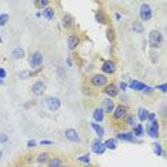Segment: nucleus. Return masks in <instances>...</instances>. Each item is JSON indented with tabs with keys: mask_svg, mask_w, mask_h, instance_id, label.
<instances>
[{
	"mask_svg": "<svg viewBox=\"0 0 167 167\" xmlns=\"http://www.w3.org/2000/svg\"><path fill=\"white\" fill-rule=\"evenodd\" d=\"M163 43V34L158 30H151V32L148 33V44L154 49H157V47L162 46Z\"/></svg>",
	"mask_w": 167,
	"mask_h": 167,
	"instance_id": "1",
	"label": "nucleus"
},
{
	"mask_svg": "<svg viewBox=\"0 0 167 167\" xmlns=\"http://www.w3.org/2000/svg\"><path fill=\"white\" fill-rule=\"evenodd\" d=\"M139 14H140V19L143 22H148L151 16H153V10H151V6L147 5V3H143L140 6V10H139Z\"/></svg>",
	"mask_w": 167,
	"mask_h": 167,
	"instance_id": "2",
	"label": "nucleus"
},
{
	"mask_svg": "<svg viewBox=\"0 0 167 167\" xmlns=\"http://www.w3.org/2000/svg\"><path fill=\"white\" fill-rule=\"evenodd\" d=\"M90 82H92V84L94 87H104L107 84V82H109V79H107L106 74L97 73V74H94V76H92Z\"/></svg>",
	"mask_w": 167,
	"mask_h": 167,
	"instance_id": "3",
	"label": "nucleus"
},
{
	"mask_svg": "<svg viewBox=\"0 0 167 167\" xmlns=\"http://www.w3.org/2000/svg\"><path fill=\"white\" fill-rule=\"evenodd\" d=\"M144 133H147L151 139H157L158 137V121L157 120L150 121L147 124V127L144 129Z\"/></svg>",
	"mask_w": 167,
	"mask_h": 167,
	"instance_id": "4",
	"label": "nucleus"
},
{
	"mask_svg": "<svg viewBox=\"0 0 167 167\" xmlns=\"http://www.w3.org/2000/svg\"><path fill=\"white\" fill-rule=\"evenodd\" d=\"M29 63H30V66H32L33 69H37V67H40V66L43 64V54L40 53V51H34V53H32Z\"/></svg>",
	"mask_w": 167,
	"mask_h": 167,
	"instance_id": "5",
	"label": "nucleus"
},
{
	"mask_svg": "<svg viewBox=\"0 0 167 167\" xmlns=\"http://www.w3.org/2000/svg\"><path fill=\"white\" fill-rule=\"evenodd\" d=\"M46 106H47V109H49L50 111H57L59 109H60V106H61V102H60V99H59V97L51 96V97H47Z\"/></svg>",
	"mask_w": 167,
	"mask_h": 167,
	"instance_id": "6",
	"label": "nucleus"
},
{
	"mask_svg": "<svg viewBox=\"0 0 167 167\" xmlns=\"http://www.w3.org/2000/svg\"><path fill=\"white\" fill-rule=\"evenodd\" d=\"M126 116H127V107L124 104H119V106L114 107V110H113V119L114 120H121Z\"/></svg>",
	"mask_w": 167,
	"mask_h": 167,
	"instance_id": "7",
	"label": "nucleus"
},
{
	"mask_svg": "<svg viewBox=\"0 0 167 167\" xmlns=\"http://www.w3.org/2000/svg\"><path fill=\"white\" fill-rule=\"evenodd\" d=\"M92 151L93 153H96V154H103L106 151V147H104V144H103L100 137H97V139L92 143Z\"/></svg>",
	"mask_w": 167,
	"mask_h": 167,
	"instance_id": "8",
	"label": "nucleus"
},
{
	"mask_svg": "<svg viewBox=\"0 0 167 167\" xmlns=\"http://www.w3.org/2000/svg\"><path fill=\"white\" fill-rule=\"evenodd\" d=\"M103 92H104V94H106L107 97H110V99L117 97V96H119V93H120L116 84H106Z\"/></svg>",
	"mask_w": 167,
	"mask_h": 167,
	"instance_id": "9",
	"label": "nucleus"
},
{
	"mask_svg": "<svg viewBox=\"0 0 167 167\" xmlns=\"http://www.w3.org/2000/svg\"><path fill=\"white\" fill-rule=\"evenodd\" d=\"M64 136H66V139L69 140V141H71V143H80V136H79V133H77V130L66 129Z\"/></svg>",
	"mask_w": 167,
	"mask_h": 167,
	"instance_id": "10",
	"label": "nucleus"
},
{
	"mask_svg": "<svg viewBox=\"0 0 167 167\" xmlns=\"http://www.w3.org/2000/svg\"><path fill=\"white\" fill-rule=\"evenodd\" d=\"M102 71H103V74H113L116 71V64H114V61H111V60L103 61Z\"/></svg>",
	"mask_w": 167,
	"mask_h": 167,
	"instance_id": "11",
	"label": "nucleus"
},
{
	"mask_svg": "<svg viewBox=\"0 0 167 167\" xmlns=\"http://www.w3.org/2000/svg\"><path fill=\"white\" fill-rule=\"evenodd\" d=\"M44 90H46V84L43 83V82H36V83L32 86V93L34 94V96H42L43 93H44Z\"/></svg>",
	"mask_w": 167,
	"mask_h": 167,
	"instance_id": "12",
	"label": "nucleus"
},
{
	"mask_svg": "<svg viewBox=\"0 0 167 167\" xmlns=\"http://www.w3.org/2000/svg\"><path fill=\"white\" fill-rule=\"evenodd\" d=\"M116 140H121V141H127V143H133L136 141V137L133 136V133H127V131H121V133H117Z\"/></svg>",
	"mask_w": 167,
	"mask_h": 167,
	"instance_id": "13",
	"label": "nucleus"
},
{
	"mask_svg": "<svg viewBox=\"0 0 167 167\" xmlns=\"http://www.w3.org/2000/svg\"><path fill=\"white\" fill-rule=\"evenodd\" d=\"M61 24H63V27L66 29V30H69V29H71L74 26V19L73 16H70V14H63V17H61Z\"/></svg>",
	"mask_w": 167,
	"mask_h": 167,
	"instance_id": "14",
	"label": "nucleus"
},
{
	"mask_svg": "<svg viewBox=\"0 0 167 167\" xmlns=\"http://www.w3.org/2000/svg\"><path fill=\"white\" fill-rule=\"evenodd\" d=\"M80 43V39L76 34H70L67 37V47H69V50H74V49H77Z\"/></svg>",
	"mask_w": 167,
	"mask_h": 167,
	"instance_id": "15",
	"label": "nucleus"
},
{
	"mask_svg": "<svg viewBox=\"0 0 167 167\" xmlns=\"http://www.w3.org/2000/svg\"><path fill=\"white\" fill-rule=\"evenodd\" d=\"M114 102H113V99L110 97H106L104 100H103V111H106V113H113V110H114Z\"/></svg>",
	"mask_w": 167,
	"mask_h": 167,
	"instance_id": "16",
	"label": "nucleus"
},
{
	"mask_svg": "<svg viewBox=\"0 0 167 167\" xmlns=\"http://www.w3.org/2000/svg\"><path fill=\"white\" fill-rule=\"evenodd\" d=\"M104 120V111H103L102 107H96L94 111H93V121L94 123H102Z\"/></svg>",
	"mask_w": 167,
	"mask_h": 167,
	"instance_id": "17",
	"label": "nucleus"
},
{
	"mask_svg": "<svg viewBox=\"0 0 167 167\" xmlns=\"http://www.w3.org/2000/svg\"><path fill=\"white\" fill-rule=\"evenodd\" d=\"M129 87L130 89H133V90H136V92H144L146 90V84L141 83V82H139V80H131L129 83Z\"/></svg>",
	"mask_w": 167,
	"mask_h": 167,
	"instance_id": "18",
	"label": "nucleus"
},
{
	"mask_svg": "<svg viewBox=\"0 0 167 167\" xmlns=\"http://www.w3.org/2000/svg\"><path fill=\"white\" fill-rule=\"evenodd\" d=\"M42 16L44 19H47V20H53L54 19V16H56V12H54V9L53 7H46V9H43V12H42Z\"/></svg>",
	"mask_w": 167,
	"mask_h": 167,
	"instance_id": "19",
	"label": "nucleus"
},
{
	"mask_svg": "<svg viewBox=\"0 0 167 167\" xmlns=\"http://www.w3.org/2000/svg\"><path fill=\"white\" fill-rule=\"evenodd\" d=\"M24 54H26V53H24V49L20 46L14 47L13 51H12V57H13V59H23Z\"/></svg>",
	"mask_w": 167,
	"mask_h": 167,
	"instance_id": "20",
	"label": "nucleus"
},
{
	"mask_svg": "<svg viewBox=\"0 0 167 167\" xmlns=\"http://www.w3.org/2000/svg\"><path fill=\"white\" fill-rule=\"evenodd\" d=\"M90 127H92V129L96 131V134H97L100 139L104 136V129H103V127L99 124V123H94V121H92V123H90Z\"/></svg>",
	"mask_w": 167,
	"mask_h": 167,
	"instance_id": "21",
	"label": "nucleus"
},
{
	"mask_svg": "<svg viewBox=\"0 0 167 167\" xmlns=\"http://www.w3.org/2000/svg\"><path fill=\"white\" fill-rule=\"evenodd\" d=\"M150 111L147 110V109H144V107H140L139 110H137V119H139L140 121H146L147 120V116Z\"/></svg>",
	"mask_w": 167,
	"mask_h": 167,
	"instance_id": "22",
	"label": "nucleus"
},
{
	"mask_svg": "<svg viewBox=\"0 0 167 167\" xmlns=\"http://www.w3.org/2000/svg\"><path fill=\"white\" fill-rule=\"evenodd\" d=\"M103 144H104V147L109 148V150H116L117 148V140L116 139H109V140H106Z\"/></svg>",
	"mask_w": 167,
	"mask_h": 167,
	"instance_id": "23",
	"label": "nucleus"
},
{
	"mask_svg": "<svg viewBox=\"0 0 167 167\" xmlns=\"http://www.w3.org/2000/svg\"><path fill=\"white\" fill-rule=\"evenodd\" d=\"M49 167H63V162L60 157H53L49 160Z\"/></svg>",
	"mask_w": 167,
	"mask_h": 167,
	"instance_id": "24",
	"label": "nucleus"
},
{
	"mask_svg": "<svg viewBox=\"0 0 167 167\" xmlns=\"http://www.w3.org/2000/svg\"><path fill=\"white\" fill-rule=\"evenodd\" d=\"M96 22L100 24H106L107 23V19H106V14L103 13L102 10H99L97 13H96Z\"/></svg>",
	"mask_w": 167,
	"mask_h": 167,
	"instance_id": "25",
	"label": "nucleus"
},
{
	"mask_svg": "<svg viewBox=\"0 0 167 167\" xmlns=\"http://www.w3.org/2000/svg\"><path fill=\"white\" fill-rule=\"evenodd\" d=\"M133 136H134V137H141V136H144V127H143V124H136L134 126Z\"/></svg>",
	"mask_w": 167,
	"mask_h": 167,
	"instance_id": "26",
	"label": "nucleus"
},
{
	"mask_svg": "<svg viewBox=\"0 0 167 167\" xmlns=\"http://www.w3.org/2000/svg\"><path fill=\"white\" fill-rule=\"evenodd\" d=\"M34 5H36L39 9H46V7H49L50 2H49V0H36Z\"/></svg>",
	"mask_w": 167,
	"mask_h": 167,
	"instance_id": "27",
	"label": "nucleus"
},
{
	"mask_svg": "<svg viewBox=\"0 0 167 167\" xmlns=\"http://www.w3.org/2000/svg\"><path fill=\"white\" fill-rule=\"evenodd\" d=\"M124 120H126V124H127V126H131V127H134V126L137 124V123H136V117L133 116V114H130V116H126Z\"/></svg>",
	"mask_w": 167,
	"mask_h": 167,
	"instance_id": "28",
	"label": "nucleus"
},
{
	"mask_svg": "<svg viewBox=\"0 0 167 167\" xmlns=\"http://www.w3.org/2000/svg\"><path fill=\"white\" fill-rule=\"evenodd\" d=\"M133 30H134V33H144V27H143V24L140 23V22H134L133 23Z\"/></svg>",
	"mask_w": 167,
	"mask_h": 167,
	"instance_id": "29",
	"label": "nucleus"
},
{
	"mask_svg": "<svg viewBox=\"0 0 167 167\" xmlns=\"http://www.w3.org/2000/svg\"><path fill=\"white\" fill-rule=\"evenodd\" d=\"M46 162H49V154L47 153H40L37 156V163L43 164V163H46Z\"/></svg>",
	"mask_w": 167,
	"mask_h": 167,
	"instance_id": "30",
	"label": "nucleus"
},
{
	"mask_svg": "<svg viewBox=\"0 0 167 167\" xmlns=\"http://www.w3.org/2000/svg\"><path fill=\"white\" fill-rule=\"evenodd\" d=\"M9 22V14L7 13H2L0 14V26H6Z\"/></svg>",
	"mask_w": 167,
	"mask_h": 167,
	"instance_id": "31",
	"label": "nucleus"
},
{
	"mask_svg": "<svg viewBox=\"0 0 167 167\" xmlns=\"http://www.w3.org/2000/svg\"><path fill=\"white\" fill-rule=\"evenodd\" d=\"M77 160H79V162H82V163H84V164H87V166H89V163H90V154H89V153L83 154V156L77 157Z\"/></svg>",
	"mask_w": 167,
	"mask_h": 167,
	"instance_id": "32",
	"label": "nucleus"
},
{
	"mask_svg": "<svg viewBox=\"0 0 167 167\" xmlns=\"http://www.w3.org/2000/svg\"><path fill=\"white\" fill-rule=\"evenodd\" d=\"M153 150H154V153H156V154H157V156H162V154H163V148H162V144H158V143H156V144H154V146H153Z\"/></svg>",
	"mask_w": 167,
	"mask_h": 167,
	"instance_id": "33",
	"label": "nucleus"
},
{
	"mask_svg": "<svg viewBox=\"0 0 167 167\" xmlns=\"http://www.w3.org/2000/svg\"><path fill=\"white\" fill-rule=\"evenodd\" d=\"M9 141V136L6 134V133H0V143L2 144H5Z\"/></svg>",
	"mask_w": 167,
	"mask_h": 167,
	"instance_id": "34",
	"label": "nucleus"
},
{
	"mask_svg": "<svg viewBox=\"0 0 167 167\" xmlns=\"http://www.w3.org/2000/svg\"><path fill=\"white\" fill-rule=\"evenodd\" d=\"M156 90H160L162 93H166V92H167V84H166V83L158 84V86H156Z\"/></svg>",
	"mask_w": 167,
	"mask_h": 167,
	"instance_id": "35",
	"label": "nucleus"
},
{
	"mask_svg": "<svg viewBox=\"0 0 167 167\" xmlns=\"http://www.w3.org/2000/svg\"><path fill=\"white\" fill-rule=\"evenodd\" d=\"M36 141H34V140H29L27 141V148H34L36 147Z\"/></svg>",
	"mask_w": 167,
	"mask_h": 167,
	"instance_id": "36",
	"label": "nucleus"
},
{
	"mask_svg": "<svg viewBox=\"0 0 167 167\" xmlns=\"http://www.w3.org/2000/svg\"><path fill=\"white\" fill-rule=\"evenodd\" d=\"M29 76H30V71H22V73L19 74L20 79H26V77H29Z\"/></svg>",
	"mask_w": 167,
	"mask_h": 167,
	"instance_id": "37",
	"label": "nucleus"
},
{
	"mask_svg": "<svg viewBox=\"0 0 167 167\" xmlns=\"http://www.w3.org/2000/svg\"><path fill=\"white\" fill-rule=\"evenodd\" d=\"M117 89H119V92H120V90H126V89H127V84L123 83V82H120L119 86H117Z\"/></svg>",
	"mask_w": 167,
	"mask_h": 167,
	"instance_id": "38",
	"label": "nucleus"
},
{
	"mask_svg": "<svg viewBox=\"0 0 167 167\" xmlns=\"http://www.w3.org/2000/svg\"><path fill=\"white\" fill-rule=\"evenodd\" d=\"M147 120H148V123H150V121H154L156 120V114H154V113H148Z\"/></svg>",
	"mask_w": 167,
	"mask_h": 167,
	"instance_id": "39",
	"label": "nucleus"
},
{
	"mask_svg": "<svg viewBox=\"0 0 167 167\" xmlns=\"http://www.w3.org/2000/svg\"><path fill=\"white\" fill-rule=\"evenodd\" d=\"M0 79H2V80L6 79V70L2 69V67H0Z\"/></svg>",
	"mask_w": 167,
	"mask_h": 167,
	"instance_id": "40",
	"label": "nucleus"
},
{
	"mask_svg": "<svg viewBox=\"0 0 167 167\" xmlns=\"http://www.w3.org/2000/svg\"><path fill=\"white\" fill-rule=\"evenodd\" d=\"M40 144H44V146H50V144H53V141H50V140H42V141H40Z\"/></svg>",
	"mask_w": 167,
	"mask_h": 167,
	"instance_id": "41",
	"label": "nucleus"
},
{
	"mask_svg": "<svg viewBox=\"0 0 167 167\" xmlns=\"http://www.w3.org/2000/svg\"><path fill=\"white\" fill-rule=\"evenodd\" d=\"M162 114H163V116H166V106L162 107Z\"/></svg>",
	"mask_w": 167,
	"mask_h": 167,
	"instance_id": "42",
	"label": "nucleus"
},
{
	"mask_svg": "<svg viewBox=\"0 0 167 167\" xmlns=\"http://www.w3.org/2000/svg\"><path fill=\"white\" fill-rule=\"evenodd\" d=\"M120 17H121V16H120V14H119V13H116V14H114V19H116V20H120Z\"/></svg>",
	"mask_w": 167,
	"mask_h": 167,
	"instance_id": "43",
	"label": "nucleus"
},
{
	"mask_svg": "<svg viewBox=\"0 0 167 167\" xmlns=\"http://www.w3.org/2000/svg\"><path fill=\"white\" fill-rule=\"evenodd\" d=\"M3 83H5V82H3V80H2V79H0V84H3Z\"/></svg>",
	"mask_w": 167,
	"mask_h": 167,
	"instance_id": "44",
	"label": "nucleus"
},
{
	"mask_svg": "<svg viewBox=\"0 0 167 167\" xmlns=\"http://www.w3.org/2000/svg\"><path fill=\"white\" fill-rule=\"evenodd\" d=\"M2 154H3V153H2V150H0V158H2Z\"/></svg>",
	"mask_w": 167,
	"mask_h": 167,
	"instance_id": "45",
	"label": "nucleus"
},
{
	"mask_svg": "<svg viewBox=\"0 0 167 167\" xmlns=\"http://www.w3.org/2000/svg\"><path fill=\"white\" fill-rule=\"evenodd\" d=\"M16 167H20V166H16Z\"/></svg>",
	"mask_w": 167,
	"mask_h": 167,
	"instance_id": "46",
	"label": "nucleus"
},
{
	"mask_svg": "<svg viewBox=\"0 0 167 167\" xmlns=\"http://www.w3.org/2000/svg\"><path fill=\"white\" fill-rule=\"evenodd\" d=\"M86 167H89V166H86Z\"/></svg>",
	"mask_w": 167,
	"mask_h": 167,
	"instance_id": "47",
	"label": "nucleus"
}]
</instances>
